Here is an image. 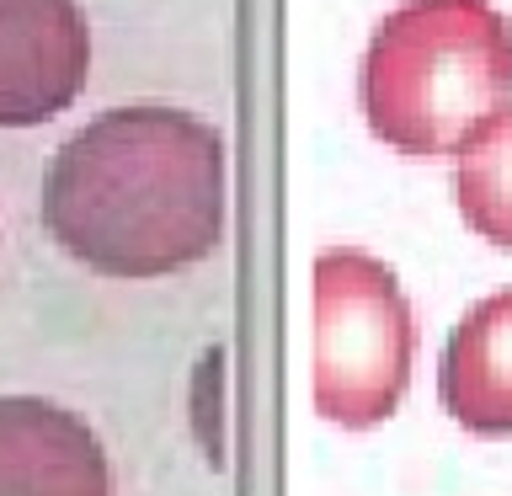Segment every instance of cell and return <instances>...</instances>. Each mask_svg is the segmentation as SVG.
I'll list each match as a JSON object with an SVG mask.
<instances>
[{
    "label": "cell",
    "mask_w": 512,
    "mask_h": 496,
    "mask_svg": "<svg viewBox=\"0 0 512 496\" xmlns=\"http://www.w3.org/2000/svg\"><path fill=\"white\" fill-rule=\"evenodd\" d=\"M454 198L464 224L491 240L496 251H512V112H502L475 144L459 150Z\"/></svg>",
    "instance_id": "52a82bcc"
},
{
    "label": "cell",
    "mask_w": 512,
    "mask_h": 496,
    "mask_svg": "<svg viewBox=\"0 0 512 496\" xmlns=\"http://www.w3.org/2000/svg\"><path fill=\"white\" fill-rule=\"evenodd\" d=\"M416 363V315L400 278L368 251L315 256V411L342 432L390 422Z\"/></svg>",
    "instance_id": "3957f363"
},
{
    "label": "cell",
    "mask_w": 512,
    "mask_h": 496,
    "mask_svg": "<svg viewBox=\"0 0 512 496\" xmlns=\"http://www.w3.org/2000/svg\"><path fill=\"white\" fill-rule=\"evenodd\" d=\"M438 400L475 438H512V288H496L448 331Z\"/></svg>",
    "instance_id": "8992f818"
},
{
    "label": "cell",
    "mask_w": 512,
    "mask_h": 496,
    "mask_svg": "<svg viewBox=\"0 0 512 496\" xmlns=\"http://www.w3.org/2000/svg\"><path fill=\"white\" fill-rule=\"evenodd\" d=\"M368 128L400 155H459L512 107V27L491 0H406L358 70Z\"/></svg>",
    "instance_id": "7a4b0ae2"
},
{
    "label": "cell",
    "mask_w": 512,
    "mask_h": 496,
    "mask_svg": "<svg viewBox=\"0 0 512 496\" xmlns=\"http://www.w3.org/2000/svg\"><path fill=\"white\" fill-rule=\"evenodd\" d=\"M230 214L224 134L171 102L80 123L43 176V230L102 278H171L214 256Z\"/></svg>",
    "instance_id": "6da1fadb"
},
{
    "label": "cell",
    "mask_w": 512,
    "mask_h": 496,
    "mask_svg": "<svg viewBox=\"0 0 512 496\" xmlns=\"http://www.w3.org/2000/svg\"><path fill=\"white\" fill-rule=\"evenodd\" d=\"M91 22L80 0H0V128H38L86 91Z\"/></svg>",
    "instance_id": "277c9868"
},
{
    "label": "cell",
    "mask_w": 512,
    "mask_h": 496,
    "mask_svg": "<svg viewBox=\"0 0 512 496\" xmlns=\"http://www.w3.org/2000/svg\"><path fill=\"white\" fill-rule=\"evenodd\" d=\"M0 496H112L96 427L48 395H0Z\"/></svg>",
    "instance_id": "5b68a950"
}]
</instances>
